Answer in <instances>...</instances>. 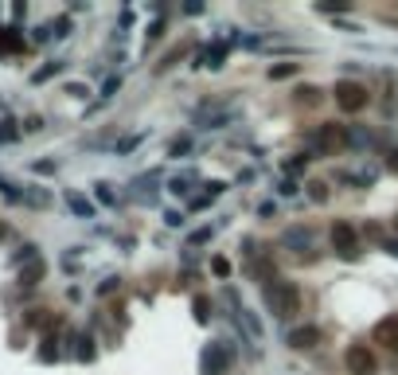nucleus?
Returning <instances> with one entry per match:
<instances>
[{
	"mask_svg": "<svg viewBox=\"0 0 398 375\" xmlns=\"http://www.w3.org/2000/svg\"><path fill=\"white\" fill-rule=\"evenodd\" d=\"M265 309L277 320L297 317L301 312V289H297V281H273V286H265Z\"/></svg>",
	"mask_w": 398,
	"mask_h": 375,
	"instance_id": "nucleus-1",
	"label": "nucleus"
},
{
	"mask_svg": "<svg viewBox=\"0 0 398 375\" xmlns=\"http://www.w3.org/2000/svg\"><path fill=\"white\" fill-rule=\"evenodd\" d=\"M336 106L343 109V114H359V109L367 106V98H371V94H367V86L363 82H351V78H343V82H336Z\"/></svg>",
	"mask_w": 398,
	"mask_h": 375,
	"instance_id": "nucleus-2",
	"label": "nucleus"
},
{
	"mask_svg": "<svg viewBox=\"0 0 398 375\" xmlns=\"http://www.w3.org/2000/svg\"><path fill=\"white\" fill-rule=\"evenodd\" d=\"M332 250L343 258V262H355L359 258V231L351 223H336L332 227Z\"/></svg>",
	"mask_w": 398,
	"mask_h": 375,
	"instance_id": "nucleus-3",
	"label": "nucleus"
},
{
	"mask_svg": "<svg viewBox=\"0 0 398 375\" xmlns=\"http://www.w3.org/2000/svg\"><path fill=\"white\" fill-rule=\"evenodd\" d=\"M343 364H348L351 375H375V367H379L367 344H351V348L343 352Z\"/></svg>",
	"mask_w": 398,
	"mask_h": 375,
	"instance_id": "nucleus-4",
	"label": "nucleus"
},
{
	"mask_svg": "<svg viewBox=\"0 0 398 375\" xmlns=\"http://www.w3.org/2000/svg\"><path fill=\"white\" fill-rule=\"evenodd\" d=\"M226 367H231V348L211 344V348L203 352V375H223Z\"/></svg>",
	"mask_w": 398,
	"mask_h": 375,
	"instance_id": "nucleus-5",
	"label": "nucleus"
},
{
	"mask_svg": "<svg viewBox=\"0 0 398 375\" xmlns=\"http://www.w3.org/2000/svg\"><path fill=\"white\" fill-rule=\"evenodd\" d=\"M340 141H343V137H340V129H336V125L328 121V125H316V129H312L309 145L316 148V153H332V148L340 145Z\"/></svg>",
	"mask_w": 398,
	"mask_h": 375,
	"instance_id": "nucleus-6",
	"label": "nucleus"
},
{
	"mask_svg": "<svg viewBox=\"0 0 398 375\" xmlns=\"http://www.w3.org/2000/svg\"><path fill=\"white\" fill-rule=\"evenodd\" d=\"M316 344H320V328H312V325L289 332V348H297V352H309V348H316Z\"/></svg>",
	"mask_w": 398,
	"mask_h": 375,
	"instance_id": "nucleus-7",
	"label": "nucleus"
},
{
	"mask_svg": "<svg viewBox=\"0 0 398 375\" xmlns=\"http://www.w3.org/2000/svg\"><path fill=\"white\" fill-rule=\"evenodd\" d=\"M371 336H375V344H387V348H394V352H398V317L379 320Z\"/></svg>",
	"mask_w": 398,
	"mask_h": 375,
	"instance_id": "nucleus-8",
	"label": "nucleus"
},
{
	"mask_svg": "<svg viewBox=\"0 0 398 375\" xmlns=\"http://www.w3.org/2000/svg\"><path fill=\"white\" fill-rule=\"evenodd\" d=\"M43 273H47L43 258H28V266L20 270V286H39V281H43Z\"/></svg>",
	"mask_w": 398,
	"mask_h": 375,
	"instance_id": "nucleus-9",
	"label": "nucleus"
},
{
	"mask_svg": "<svg viewBox=\"0 0 398 375\" xmlns=\"http://www.w3.org/2000/svg\"><path fill=\"white\" fill-rule=\"evenodd\" d=\"M23 47V36L16 28H0V51H20Z\"/></svg>",
	"mask_w": 398,
	"mask_h": 375,
	"instance_id": "nucleus-10",
	"label": "nucleus"
},
{
	"mask_svg": "<svg viewBox=\"0 0 398 375\" xmlns=\"http://www.w3.org/2000/svg\"><path fill=\"white\" fill-rule=\"evenodd\" d=\"M285 246H297V250H304V246H309V231H301V227H293V231H285Z\"/></svg>",
	"mask_w": 398,
	"mask_h": 375,
	"instance_id": "nucleus-11",
	"label": "nucleus"
},
{
	"mask_svg": "<svg viewBox=\"0 0 398 375\" xmlns=\"http://www.w3.org/2000/svg\"><path fill=\"white\" fill-rule=\"evenodd\" d=\"M297 98H301L304 106H316V102H320V90H316V86H301V90H297Z\"/></svg>",
	"mask_w": 398,
	"mask_h": 375,
	"instance_id": "nucleus-12",
	"label": "nucleus"
},
{
	"mask_svg": "<svg viewBox=\"0 0 398 375\" xmlns=\"http://www.w3.org/2000/svg\"><path fill=\"white\" fill-rule=\"evenodd\" d=\"M67 203H70V207H74V211H78V215H86V219H90V215H94V207H90V203H86V200H82V195H67Z\"/></svg>",
	"mask_w": 398,
	"mask_h": 375,
	"instance_id": "nucleus-13",
	"label": "nucleus"
},
{
	"mask_svg": "<svg viewBox=\"0 0 398 375\" xmlns=\"http://www.w3.org/2000/svg\"><path fill=\"white\" fill-rule=\"evenodd\" d=\"M289 75H297V62H281V67H270V78L277 82V78H289Z\"/></svg>",
	"mask_w": 398,
	"mask_h": 375,
	"instance_id": "nucleus-14",
	"label": "nucleus"
},
{
	"mask_svg": "<svg viewBox=\"0 0 398 375\" xmlns=\"http://www.w3.org/2000/svg\"><path fill=\"white\" fill-rule=\"evenodd\" d=\"M78 359H94V340L90 336H78Z\"/></svg>",
	"mask_w": 398,
	"mask_h": 375,
	"instance_id": "nucleus-15",
	"label": "nucleus"
},
{
	"mask_svg": "<svg viewBox=\"0 0 398 375\" xmlns=\"http://www.w3.org/2000/svg\"><path fill=\"white\" fill-rule=\"evenodd\" d=\"M59 67H62V62H51V67L35 70V75H31V78H35V82H47V78H51V75H59Z\"/></svg>",
	"mask_w": 398,
	"mask_h": 375,
	"instance_id": "nucleus-16",
	"label": "nucleus"
},
{
	"mask_svg": "<svg viewBox=\"0 0 398 375\" xmlns=\"http://www.w3.org/2000/svg\"><path fill=\"white\" fill-rule=\"evenodd\" d=\"M195 320H199V325L207 320V297H195Z\"/></svg>",
	"mask_w": 398,
	"mask_h": 375,
	"instance_id": "nucleus-17",
	"label": "nucleus"
},
{
	"mask_svg": "<svg viewBox=\"0 0 398 375\" xmlns=\"http://www.w3.org/2000/svg\"><path fill=\"white\" fill-rule=\"evenodd\" d=\"M309 188H312V200H316V203L328 200V188H324V184H309Z\"/></svg>",
	"mask_w": 398,
	"mask_h": 375,
	"instance_id": "nucleus-18",
	"label": "nucleus"
},
{
	"mask_svg": "<svg viewBox=\"0 0 398 375\" xmlns=\"http://www.w3.org/2000/svg\"><path fill=\"white\" fill-rule=\"evenodd\" d=\"M187 148H192V141H172V156H179V153H187Z\"/></svg>",
	"mask_w": 398,
	"mask_h": 375,
	"instance_id": "nucleus-19",
	"label": "nucleus"
},
{
	"mask_svg": "<svg viewBox=\"0 0 398 375\" xmlns=\"http://www.w3.org/2000/svg\"><path fill=\"white\" fill-rule=\"evenodd\" d=\"M211 266H215V273H219V278H226V273H231V266H226V258H215Z\"/></svg>",
	"mask_w": 398,
	"mask_h": 375,
	"instance_id": "nucleus-20",
	"label": "nucleus"
},
{
	"mask_svg": "<svg viewBox=\"0 0 398 375\" xmlns=\"http://www.w3.org/2000/svg\"><path fill=\"white\" fill-rule=\"evenodd\" d=\"M98 200H101V203H114V192H109L106 184H98Z\"/></svg>",
	"mask_w": 398,
	"mask_h": 375,
	"instance_id": "nucleus-21",
	"label": "nucleus"
},
{
	"mask_svg": "<svg viewBox=\"0 0 398 375\" xmlns=\"http://www.w3.org/2000/svg\"><path fill=\"white\" fill-rule=\"evenodd\" d=\"M207 239H211V227H203V231L192 234V242H207Z\"/></svg>",
	"mask_w": 398,
	"mask_h": 375,
	"instance_id": "nucleus-22",
	"label": "nucleus"
},
{
	"mask_svg": "<svg viewBox=\"0 0 398 375\" xmlns=\"http://www.w3.org/2000/svg\"><path fill=\"white\" fill-rule=\"evenodd\" d=\"M387 168H390V172H398V148H390V156H387Z\"/></svg>",
	"mask_w": 398,
	"mask_h": 375,
	"instance_id": "nucleus-23",
	"label": "nucleus"
},
{
	"mask_svg": "<svg viewBox=\"0 0 398 375\" xmlns=\"http://www.w3.org/2000/svg\"><path fill=\"white\" fill-rule=\"evenodd\" d=\"M382 250H387V254H394V258H398V239H387V242H382Z\"/></svg>",
	"mask_w": 398,
	"mask_h": 375,
	"instance_id": "nucleus-24",
	"label": "nucleus"
},
{
	"mask_svg": "<svg viewBox=\"0 0 398 375\" xmlns=\"http://www.w3.org/2000/svg\"><path fill=\"white\" fill-rule=\"evenodd\" d=\"M0 239H4V227H0Z\"/></svg>",
	"mask_w": 398,
	"mask_h": 375,
	"instance_id": "nucleus-25",
	"label": "nucleus"
},
{
	"mask_svg": "<svg viewBox=\"0 0 398 375\" xmlns=\"http://www.w3.org/2000/svg\"><path fill=\"white\" fill-rule=\"evenodd\" d=\"M394 223H398V219H394Z\"/></svg>",
	"mask_w": 398,
	"mask_h": 375,
	"instance_id": "nucleus-26",
	"label": "nucleus"
}]
</instances>
